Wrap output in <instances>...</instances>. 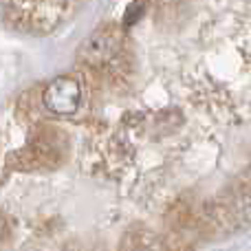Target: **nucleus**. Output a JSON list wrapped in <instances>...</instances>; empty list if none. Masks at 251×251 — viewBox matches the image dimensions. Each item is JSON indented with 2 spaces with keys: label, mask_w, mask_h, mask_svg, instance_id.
<instances>
[{
  "label": "nucleus",
  "mask_w": 251,
  "mask_h": 251,
  "mask_svg": "<svg viewBox=\"0 0 251 251\" xmlns=\"http://www.w3.org/2000/svg\"><path fill=\"white\" fill-rule=\"evenodd\" d=\"M115 51V40L106 35L104 31H95L86 42L79 47V55L88 62V64H104Z\"/></svg>",
  "instance_id": "obj_2"
},
{
  "label": "nucleus",
  "mask_w": 251,
  "mask_h": 251,
  "mask_svg": "<svg viewBox=\"0 0 251 251\" xmlns=\"http://www.w3.org/2000/svg\"><path fill=\"white\" fill-rule=\"evenodd\" d=\"M42 104L53 115H73L82 104V88L73 77H55L47 84Z\"/></svg>",
  "instance_id": "obj_1"
}]
</instances>
